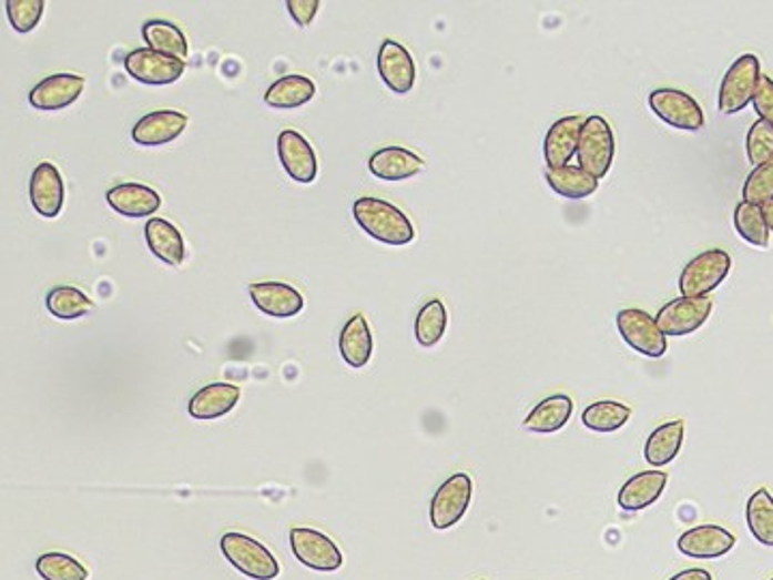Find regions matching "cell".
Masks as SVG:
<instances>
[{
    "label": "cell",
    "instance_id": "6da1fadb",
    "mask_svg": "<svg viewBox=\"0 0 773 580\" xmlns=\"http://www.w3.org/2000/svg\"><path fill=\"white\" fill-rule=\"evenodd\" d=\"M353 215L359 228L374 241L387 245H408L415 240L413 222L404 215V211L387 201L364 196L355 201Z\"/></svg>",
    "mask_w": 773,
    "mask_h": 580
},
{
    "label": "cell",
    "instance_id": "7a4b0ae2",
    "mask_svg": "<svg viewBox=\"0 0 773 580\" xmlns=\"http://www.w3.org/2000/svg\"><path fill=\"white\" fill-rule=\"evenodd\" d=\"M220 550L226 561L241 574L254 580H275L279 577V563L271 554L269 548L258 540L243 533H224L220 540Z\"/></svg>",
    "mask_w": 773,
    "mask_h": 580
},
{
    "label": "cell",
    "instance_id": "3957f363",
    "mask_svg": "<svg viewBox=\"0 0 773 580\" xmlns=\"http://www.w3.org/2000/svg\"><path fill=\"white\" fill-rule=\"evenodd\" d=\"M578 166L598 181L604 179L614 160V134L604 116L591 114L584 121L580 142H578Z\"/></svg>",
    "mask_w": 773,
    "mask_h": 580
},
{
    "label": "cell",
    "instance_id": "277c9868",
    "mask_svg": "<svg viewBox=\"0 0 773 580\" xmlns=\"http://www.w3.org/2000/svg\"><path fill=\"white\" fill-rule=\"evenodd\" d=\"M761 82V61L754 54L740 57L722 78L718 108L722 114H738L752 103Z\"/></svg>",
    "mask_w": 773,
    "mask_h": 580
},
{
    "label": "cell",
    "instance_id": "5b68a950",
    "mask_svg": "<svg viewBox=\"0 0 773 580\" xmlns=\"http://www.w3.org/2000/svg\"><path fill=\"white\" fill-rule=\"evenodd\" d=\"M731 272V256L715 247L694 256L681 272L679 291L681 297H706L713 293Z\"/></svg>",
    "mask_w": 773,
    "mask_h": 580
},
{
    "label": "cell",
    "instance_id": "8992f818",
    "mask_svg": "<svg viewBox=\"0 0 773 580\" xmlns=\"http://www.w3.org/2000/svg\"><path fill=\"white\" fill-rule=\"evenodd\" d=\"M617 329L623 342L634 348L640 355L649 359H660L667 355L669 342L658 327L655 318L640 309V307H625L617 314Z\"/></svg>",
    "mask_w": 773,
    "mask_h": 580
},
{
    "label": "cell",
    "instance_id": "52a82bcc",
    "mask_svg": "<svg viewBox=\"0 0 773 580\" xmlns=\"http://www.w3.org/2000/svg\"><path fill=\"white\" fill-rule=\"evenodd\" d=\"M651 112L667 125L681 132H699L705 125V112L690 93L679 89H658L649 95Z\"/></svg>",
    "mask_w": 773,
    "mask_h": 580
},
{
    "label": "cell",
    "instance_id": "ba28073f",
    "mask_svg": "<svg viewBox=\"0 0 773 580\" xmlns=\"http://www.w3.org/2000/svg\"><path fill=\"white\" fill-rule=\"evenodd\" d=\"M472 479L469 474H456L440 484L430 503V522L437 531L458 525L471 506Z\"/></svg>",
    "mask_w": 773,
    "mask_h": 580
},
{
    "label": "cell",
    "instance_id": "9c48e42d",
    "mask_svg": "<svg viewBox=\"0 0 773 580\" xmlns=\"http://www.w3.org/2000/svg\"><path fill=\"white\" fill-rule=\"evenodd\" d=\"M713 304L709 297H679L660 307L655 323L669 338H681L699 332L711 316Z\"/></svg>",
    "mask_w": 773,
    "mask_h": 580
},
{
    "label": "cell",
    "instance_id": "30bf717a",
    "mask_svg": "<svg viewBox=\"0 0 773 580\" xmlns=\"http://www.w3.org/2000/svg\"><path fill=\"white\" fill-rule=\"evenodd\" d=\"M291 548L305 568L318 572H336L344 563V554L336 542L309 527H295L291 531Z\"/></svg>",
    "mask_w": 773,
    "mask_h": 580
},
{
    "label": "cell",
    "instance_id": "8fae6325",
    "mask_svg": "<svg viewBox=\"0 0 773 580\" xmlns=\"http://www.w3.org/2000/svg\"><path fill=\"white\" fill-rule=\"evenodd\" d=\"M125 71L138 80L142 84H149V87H164V84H172L176 82L183 71H185V63L174 59V57H169V54H162V52H155L151 48H140V50H132L125 61Z\"/></svg>",
    "mask_w": 773,
    "mask_h": 580
},
{
    "label": "cell",
    "instance_id": "7c38bea8",
    "mask_svg": "<svg viewBox=\"0 0 773 580\" xmlns=\"http://www.w3.org/2000/svg\"><path fill=\"white\" fill-rule=\"evenodd\" d=\"M376 68H378V75L385 82V87L389 91H394L396 95H406L413 91L417 68H415L413 54L396 39L383 41V45L378 48Z\"/></svg>",
    "mask_w": 773,
    "mask_h": 580
},
{
    "label": "cell",
    "instance_id": "4fadbf2b",
    "mask_svg": "<svg viewBox=\"0 0 773 580\" xmlns=\"http://www.w3.org/2000/svg\"><path fill=\"white\" fill-rule=\"evenodd\" d=\"M584 116L572 114V116H561L555 121L543 138V160L548 169H563L570 166V160L578 151L580 134L584 128Z\"/></svg>",
    "mask_w": 773,
    "mask_h": 580
},
{
    "label": "cell",
    "instance_id": "5bb4252c",
    "mask_svg": "<svg viewBox=\"0 0 773 580\" xmlns=\"http://www.w3.org/2000/svg\"><path fill=\"white\" fill-rule=\"evenodd\" d=\"M738 545V538L720 525H699L677 540L681 554L692 559H720Z\"/></svg>",
    "mask_w": 773,
    "mask_h": 580
},
{
    "label": "cell",
    "instance_id": "9a60e30c",
    "mask_svg": "<svg viewBox=\"0 0 773 580\" xmlns=\"http://www.w3.org/2000/svg\"><path fill=\"white\" fill-rule=\"evenodd\" d=\"M277 155L286 174L297 183L309 185L318 174V162L312 144L297 132L284 130L277 136Z\"/></svg>",
    "mask_w": 773,
    "mask_h": 580
},
{
    "label": "cell",
    "instance_id": "2e32d148",
    "mask_svg": "<svg viewBox=\"0 0 773 580\" xmlns=\"http://www.w3.org/2000/svg\"><path fill=\"white\" fill-rule=\"evenodd\" d=\"M190 125V116L176 110H155L142 116L132 130V138L140 146H162L181 136Z\"/></svg>",
    "mask_w": 773,
    "mask_h": 580
},
{
    "label": "cell",
    "instance_id": "e0dca14e",
    "mask_svg": "<svg viewBox=\"0 0 773 580\" xmlns=\"http://www.w3.org/2000/svg\"><path fill=\"white\" fill-rule=\"evenodd\" d=\"M31 203L41 217L54 220L65 203V183L52 162H41L31 176Z\"/></svg>",
    "mask_w": 773,
    "mask_h": 580
},
{
    "label": "cell",
    "instance_id": "ac0fdd59",
    "mask_svg": "<svg viewBox=\"0 0 773 580\" xmlns=\"http://www.w3.org/2000/svg\"><path fill=\"white\" fill-rule=\"evenodd\" d=\"M87 80L75 73H54L43 78L29 95L37 110H63L75 102L84 91Z\"/></svg>",
    "mask_w": 773,
    "mask_h": 580
},
{
    "label": "cell",
    "instance_id": "d6986e66",
    "mask_svg": "<svg viewBox=\"0 0 773 580\" xmlns=\"http://www.w3.org/2000/svg\"><path fill=\"white\" fill-rule=\"evenodd\" d=\"M250 297L261 312L275 318L297 316L305 306L302 293L284 282H256L250 286Z\"/></svg>",
    "mask_w": 773,
    "mask_h": 580
},
{
    "label": "cell",
    "instance_id": "ffe728a7",
    "mask_svg": "<svg viewBox=\"0 0 773 580\" xmlns=\"http://www.w3.org/2000/svg\"><path fill=\"white\" fill-rule=\"evenodd\" d=\"M105 201L116 213L132 220L151 217L162 206V196L142 183H119L108 190Z\"/></svg>",
    "mask_w": 773,
    "mask_h": 580
},
{
    "label": "cell",
    "instance_id": "44dd1931",
    "mask_svg": "<svg viewBox=\"0 0 773 580\" xmlns=\"http://www.w3.org/2000/svg\"><path fill=\"white\" fill-rule=\"evenodd\" d=\"M370 172L376 179L383 181H406L426 171L424 157H419L415 151L406 146H385L378 149L368 162Z\"/></svg>",
    "mask_w": 773,
    "mask_h": 580
},
{
    "label": "cell",
    "instance_id": "7402d4cb",
    "mask_svg": "<svg viewBox=\"0 0 773 580\" xmlns=\"http://www.w3.org/2000/svg\"><path fill=\"white\" fill-rule=\"evenodd\" d=\"M667 484L669 476L664 471H640L621 486L617 503L623 512H640L662 497Z\"/></svg>",
    "mask_w": 773,
    "mask_h": 580
},
{
    "label": "cell",
    "instance_id": "603a6c76",
    "mask_svg": "<svg viewBox=\"0 0 773 580\" xmlns=\"http://www.w3.org/2000/svg\"><path fill=\"white\" fill-rule=\"evenodd\" d=\"M241 400V389L231 383H211L190 400L187 410L194 419H217L228 415Z\"/></svg>",
    "mask_w": 773,
    "mask_h": 580
},
{
    "label": "cell",
    "instance_id": "cb8c5ba5",
    "mask_svg": "<svg viewBox=\"0 0 773 580\" xmlns=\"http://www.w3.org/2000/svg\"><path fill=\"white\" fill-rule=\"evenodd\" d=\"M572 398L568 394H555V396H548L546 400H541L538 407H533L522 426L529 433L550 435V433H559L561 428H566L568 421L572 419Z\"/></svg>",
    "mask_w": 773,
    "mask_h": 580
},
{
    "label": "cell",
    "instance_id": "d4e9b609",
    "mask_svg": "<svg viewBox=\"0 0 773 580\" xmlns=\"http://www.w3.org/2000/svg\"><path fill=\"white\" fill-rule=\"evenodd\" d=\"M144 237L149 250L164 263L172 267H179L185 261V241L181 237L179 228L164 220V217H153L144 226Z\"/></svg>",
    "mask_w": 773,
    "mask_h": 580
},
{
    "label": "cell",
    "instance_id": "484cf974",
    "mask_svg": "<svg viewBox=\"0 0 773 580\" xmlns=\"http://www.w3.org/2000/svg\"><path fill=\"white\" fill-rule=\"evenodd\" d=\"M372 350H374V340H372L368 318L364 314L350 316L339 334L342 359L350 368H364L370 362Z\"/></svg>",
    "mask_w": 773,
    "mask_h": 580
},
{
    "label": "cell",
    "instance_id": "4316f807",
    "mask_svg": "<svg viewBox=\"0 0 773 580\" xmlns=\"http://www.w3.org/2000/svg\"><path fill=\"white\" fill-rule=\"evenodd\" d=\"M685 437V421L683 419H673V421H664L662 426H658L647 444H644V460L651 467H667L671 465L677 454L681 451Z\"/></svg>",
    "mask_w": 773,
    "mask_h": 580
},
{
    "label": "cell",
    "instance_id": "83f0119b",
    "mask_svg": "<svg viewBox=\"0 0 773 580\" xmlns=\"http://www.w3.org/2000/svg\"><path fill=\"white\" fill-rule=\"evenodd\" d=\"M546 183L550 190L568 201H582L598 192V179L580 166H563V169H550L546 172Z\"/></svg>",
    "mask_w": 773,
    "mask_h": 580
},
{
    "label": "cell",
    "instance_id": "f1b7e54d",
    "mask_svg": "<svg viewBox=\"0 0 773 580\" xmlns=\"http://www.w3.org/2000/svg\"><path fill=\"white\" fill-rule=\"evenodd\" d=\"M314 95H316V84L312 78L291 73L271 84L269 91L265 93V102L271 108L291 110L309 102Z\"/></svg>",
    "mask_w": 773,
    "mask_h": 580
},
{
    "label": "cell",
    "instance_id": "f546056e",
    "mask_svg": "<svg viewBox=\"0 0 773 580\" xmlns=\"http://www.w3.org/2000/svg\"><path fill=\"white\" fill-rule=\"evenodd\" d=\"M142 37H144L146 45L151 50H155V52L169 54V57H174V59H179L183 63L190 57V45H187L185 33L174 22H169V20H149L142 27Z\"/></svg>",
    "mask_w": 773,
    "mask_h": 580
},
{
    "label": "cell",
    "instance_id": "4dcf8cb0",
    "mask_svg": "<svg viewBox=\"0 0 773 580\" xmlns=\"http://www.w3.org/2000/svg\"><path fill=\"white\" fill-rule=\"evenodd\" d=\"M747 529L761 547L773 548V495L767 488H759L745 506Z\"/></svg>",
    "mask_w": 773,
    "mask_h": 580
},
{
    "label": "cell",
    "instance_id": "1f68e13d",
    "mask_svg": "<svg viewBox=\"0 0 773 580\" xmlns=\"http://www.w3.org/2000/svg\"><path fill=\"white\" fill-rule=\"evenodd\" d=\"M630 417L632 409L628 405L617 400H600L582 410V426L593 433H617L628 424Z\"/></svg>",
    "mask_w": 773,
    "mask_h": 580
},
{
    "label": "cell",
    "instance_id": "d6a6232c",
    "mask_svg": "<svg viewBox=\"0 0 773 580\" xmlns=\"http://www.w3.org/2000/svg\"><path fill=\"white\" fill-rule=\"evenodd\" d=\"M45 307L52 316H57L61 320H75V318L93 312L95 304L91 302V297H87V293H82L75 286H57L48 293Z\"/></svg>",
    "mask_w": 773,
    "mask_h": 580
},
{
    "label": "cell",
    "instance_id": "836d02e7",
    "mask_svg": "<svg viewBox=\"0 0 773 580\" xmlns=\"http://www.w3.org/2000/svg\"><path fill=\"white\" fill-rule=\"evenodd\" d=\"M447 323H449V316H447L445 304L440 299H430L417 312L415 338L424 348H430L443 340L447 332Z\"/></svg>",
    "mask_w": 773,
    "mask_h": 580
},
{
    "label": "cell",
    "instance_id": "e575fe53",
    "mask_svg": "<svg viewBox=\"0 0 773 580\" xmlns=\"http://www.w3.org/2000/svg\"><path fill=\"white\" fill-rule=\"evenodd\" d=\"M735 231L740 233L741 240L754 247H770V226L765 222L763 208L750 203H740L735 208Z\"/></svg>",
    "mask_w": 773,
    "mask_h": 580
},
{
    "label": "cell",
    "instance_id": "d590c367",
    "mask_svg": "<svg viewBox=\"0 0 773 580\" xmlns=\"http://www.w3.org/2000/svg\"><path fill=\"white\" fill-rule=\"evenodd\" d=\"M37 574L43 580H87L89 570L71 554L45 552L34 563Z\"/></svg>",
    "mask_w": 773,
    "mask_h": 580
},
{
    "label": "cell",
    "instance_id": "8d00e7d4",
    "mask_svg": "<svg viewBox=\"0 0 773 580\" xmlns=\"http://www.w3.org/2000/svg\"><path fill=\"white\" fill-rule=\"evenodd\" d=\"M745 153L754 169L773 160V125L761 119L754 121L745 136Z\"/></svg>",
    "mask_w": 773,
    "mask_h": 580
},
{
    "label": "cell",
    "instance_id": "74e56055",
    "mask_svg": "<svg viewBox=\"0 0 773 580\" xmlns=\"http://www.w3.org/2000/svg\"><path fill=\"white\" fill-rule=\"evenodd\" d=\"M773 201V160L756 166L743 183V203L765 206Z\"/></svg>",
    "mask_w": 773,
    "mask_h": 580
},
{
    "label": "cell",
    "instance_id": "f35d334b",
    "mask_svg": "<svg viewBox=\"0 0 773 580\" xmlns=\"http://www.w3.org/2000/svg\"><path fill=\"white\" fill-rule=\"evenodd\" d=\"M43 0H7V18L18 33H31L43 16Z\"/></svg>",
    "mask_w": 773,
    "mask_h": 580
},
{
    "label": "cell",
    "instance_id": "ab89813d",
    "mask_svg": "<svg viewBox=\"0 0 773 580\" xmlns=\"http://www.w3.org/2000/svg\"><path fill=\"white\" fill-rule=\"evenodd\" d=\"M752 105H754L756 114L761 116V121L773 125V78L761 75V82H759Z\"/></svg>",
    "mask_w": 773,
    "mask_h": 580
},
{
    "label": "cell",
    "instance_id": "60d3db41",
    "mask_svg": "<svg viewBox=\"0 0 773 580\" xmlns=\"http://www.w3.org/2000/svg\"><path fill=\"white\" fill-rule=\"evenodd\" d=\"M286 7H288V11H291L293 20H295L302 29H307V27L314 22L321 2H318V0H288Z\"/></svg>",
    "mask_w": 773,
    "mask_h": 580
},
{
    "label": "cell",
    "instance_id": "b9f144b4",
    "mask_svg": "<svg viewBox=\"0 0 773 580\" xmlns=\"http://www.w3.org/2000/svg\"><path fill=\"white\" fill-rule=\"evenodd\" d=\"M671 580H713V577L705 568H688V570L674 574Z\"/></svg>",
    "mask_w": 773,
    "mask_h": 580
},
{
    "label": "cell",
    "instance_id": "7bdbcfd3",
    "mask_svg": "<svg viewBox=\"0 0 773 580\" xmlns=\"http://www.w3.org/2000/svg\"><path fill=\"white\" fill-rule=\"evenodd\" d=\"M761 208H763L765 222H767V226H770V233H773V201L772 203H767L765 206H761Z\"/></svg>",
    "mask_w": 773,
    "mask_h": 580
},
{
    "label": "cell",
    "instance_id": "ee69618b",
    "mask_svg": "<svg viewBox=\"0 0 773 580\" xmlns=\"http://www.w3.org/2000/svg\"><path fill=\"white\" fill-rule=\"evenodd\" d=\"M770 580H773V577H772V579H770Z\"/></svg>",
    "mask_w": 773,
    "mask_h": 580
}]
</instances>
